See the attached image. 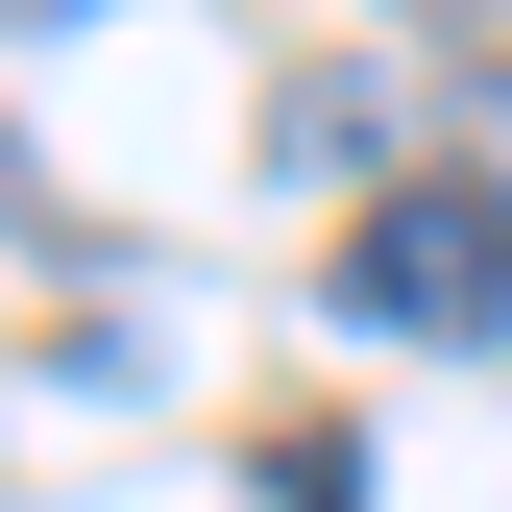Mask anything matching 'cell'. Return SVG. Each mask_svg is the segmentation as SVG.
I'll return each instance as SVG.
<instances>
[{
	"label": "cell",
	"mask_w": 512,
	"mask_h": 512,
	"mask_svg": "<svg viewBox=\"0 0 512 512\" xmlns=\"http://www.w3.org/2000/svg\"><path fill=\"white\" fill-rule=\"evenodd\" d=\"M342 317H391V342H488V317H512V171H391V196L342 220Z\"/></svg>",
	"instance_id": "6da1fadb"
},
{
	"label": "cell",
	"mask_w": 512,
	"mask_h": 512,
	"mask_svg": "<svg viewBox=\"0 0 512 512\" xmlns=\"http://www.w3.org/2000/svg\"><path fill=\"white\" fill-rule=\"evenodd\" d=\"M244 488H269V512H366V439H342V415H269V439H244Z\"/></svg>",
	"instance_id": "7a4b0ae2"
}]
</instances>
